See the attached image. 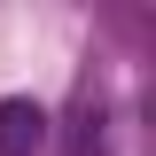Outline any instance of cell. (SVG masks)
<instances>
[{"mask_svg": "<svg viewBox=\"0 0 156 156\" xmlns=\"http://www.w3.org/2000/svg\"><path fill=\"white\" fill-rule=\"evenodd\" d=\"M47 148V109L31 94H8L0 101V156H39Z\"/></svg>", "mask_w": 156, "mask_h": 156, "instance_id": "6da1fadb", "label": "cell"}]
</instances>
